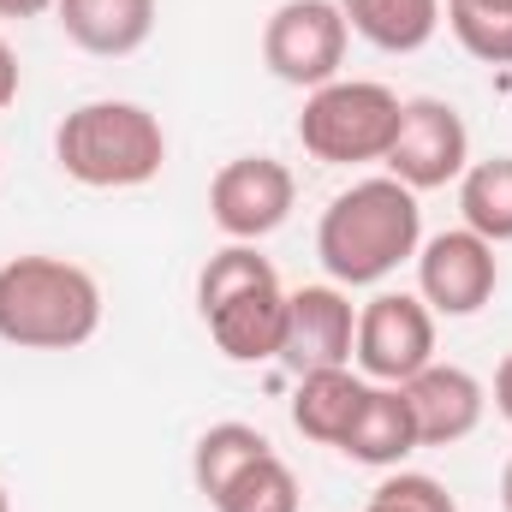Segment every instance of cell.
<instances>
[{"instance_id": "obj_1", "label": "cell", "mask_w": 512, "mask_h": 512, "mask_svg": "<svg viewBox=\"0 0 512 512\" xmlns=\"http://www.w3.org/2000/svg\"><path fill=\"white\" fill-rule=\"evenodd\" d=\"M423 245V209L417 191H405L399 179H358L340 197H328L322 221H316V256L328 268L334 286H382L399 262H411Z\"/></svg>"}, {"instance_id": "obj_2", "label": "cell", "mask_w": 512, "mask_h": 512, "mask_svg": "<svg viewBox=\"0 0 512 512\" xmlns=\"http://www.w3.org/2000/svg\"><path fill=\"white\" fill-rule=\"evenodd\" d=\"M102 328V286L84 262L66 256H12L0 262V340L18 352H72Z\"/></svg>"}, {"instance_id": "obj_3", "label": "cell", "mask_w": 512, "mask_h": 512, "mask_svg": "<svg viewBox=\"0 0 512 512\" xmlns=\"http://www.w3.org/2000/svg\"><path fill=\"white\" fill-rule=\"evenodd\" d=\"M197 310L227 364H274L286 334V286L256 245H227L197 274Z\"/></svg>"}, {"instance_id": "obj_4", "label": "cell", "mask_w": 512, "mask_h": 512, "mask_svg": "<svg viewBox=\"0 0 512 512\" xmlns=\"http://www.w3.org/2000/svg\"><path fill=\"white\" fill-rule=\"evenodd\" d=\"M54 161L72 185L90 191H137L167 167V131L143 102H84L54 126Z\"/></svg>"}, {"instance_id": "obj_5", "label": "cell", "mask_w": 512, "mask_h": 512, "mask_svg": "<svg viewBox=\"0 0 512 512\" xmlns=\"http://www.w3.org/2000/svg\"><path fill=\"white\" fill-rule=\"evenodd\" d=\"M399 114H405V102L387 84H376V78H334V84H322V90L304 96L298 143L322 167L387 161V149L399 137Z\"/></svg>"}, {"instance_id": "obj_6", "label": "cell", "mask_w": 512, "mask_h": 512, "mask_svg": "<svg viewBox=\"0 0 512 512\" xmlns=\"http://www.w3.org/2000/svg\"><path fill=\"white\" fill-rule=\"evenodd\" d=\"M346 18L334 0H280L262 24V66L292 90H322L346 66Z\"/></svg>"}, {"instance_id": "obj_7", "label": "cell", "mask_w": 512, "mask_h": 512, "mask_svg": "<svg viewBox=\"0 0 512 512\" xmlns=\"http://www.w3.org/2000/svg\"><path fill=\"white\" fill-rule=\"evenodd\" d=\"M352 364L364 382L405 387L423 364H435V310L417 292H376L358 310Z\"/></svg>"}, {"instance_id": "obj_8", "label": "cell", "mask_w": 512, "mask_h": 512, "mask_svg": "<svg viewBox=\"0 0 512 512\" xmlns=\"http://www.w3.org/2000/svg\"><path fill=\"white\" fill-rule=\"evenodd\" d=\"M298 203V179L274 155H233L209 179V221L227 233V245H256L286 227Z\"/></svg>"}, {"instance_id": "obj_9", "label": "cell", "mask_w": 512, "mask_h": 512, "mask_svg": "<svg viewBox=\"0 0 512 512\" xmlns=\"http://www.w3.org/2000/svg\"><path fill=\"white\" fill-rule=\"evenodd\" d=\"M382 167H387V179H399L405 191L459 185V173L471 167V131L459 120V108L441 102V96H411Z\"/></svg>"}, {"instance_id": "obj_10", "label": "cell", "mask_w": 512, "mask_h": 512, "mask_svg": "<svg viewBox=\"0 0 512 512\" xmlns=\"http://www.w3.org/2000/svg\"><path fill=\"white\" fill-rule=\"evenodd\" d=\"M495 286H501V256L471 227H447V233L417 245V298L435 316L465 322L495 298Z\"/></svg>"}, {"instance_id": "obj_11", "label": "cell", "mask_w": 512, "mask_h": 512, "mask_svg": "<svg viewBox=\"0 0 512 512\" xmlns=\"http://www.w3.org/2000/svg\"><path fill=\"white\" fill-rule=\"evenodd\" d=\"M352 340H358V310L346 298V286L322 280V286H298L286 292V334H280V358L292 376L310 370H346L352 364Z\"/></svg>"}, {"instance_id": "obj_12", "label": "cell", "mask_w": 512, "mask_h": 512, "mask_svg": "<svg viewBox=\"0 0 512 512\" xmlns=\"http://www.w3.org/2000/svg\"><path fill=\"white\" fill-rule=\"evenodd\" d=\"M405 405L417 423V447H453V441L477 435V423L489 411V387L459 364H423L405 382Z\"/></svg>"}, {"instance_id": "obj_13", "label": "cell", "mask_w": 512, "mask_h": 512, "mask_svg": "<svg viewBox=\"0 0 512 512\" xmlns=\"http://www.w3.org/2000/svg\"><path fill=\"white\" fill-rule=\"evenodd\" d=\"M54 18L66 42L96 60H126L155 36V0H60Z\"/></svg>"}, {"instance_id": "obj_14", "label": "cell", "mask_w": 512, "mask_h": 512, "mask_svg": "<svg viewBox=\"0 0 512 512\" xmlns=\"http://www.w3.org/2000/svg\"><path fill=\"white\" fill-rule=\"evenodd\" d=\"M340 453L358 459V465H370V471H399V465L417 453V423H411L405 387L370 382V399H364V411L352 417Z\"/></svg>"}, {"instance_id": "obj_15", "label": "cell", "mask_w": 512, "mask_h": 512, "mask_svg": "<svg viewBox=\"0 0 512 512\" xmlns=\"http://www.w3.org/2000/svg\"><path fill=\"white\" fill-rule=\"evenodd\" d=\"M370 399V382L346 364V370H310L298 376V393H292V429L316 447H340L352 417L364 411Z\"/></svg>"}, {"instance_id": "obj_16", "label": "cell", "mask_w": 512, "mask_h": 512, "mask_svg": "<svg viewBox=\"0 0 512 512\" xmlns=\"http://www.w3.org/2000/svg\"><path fill=\"white\" fill-rule=\"evenodd\" d=\"M346 30L382 54H417L441 30V0H334Z\"/></svg>"}, {"instance_id": "obj_17", "label": "cell", "mask_w": 512, "mask_h": 512, "mask_svg": "<svg viewBox=\"0 0 512 512\" xmlns=\"http://www.w3.org/2000/svg\"><path fill=\"white\" fill-rule=\"evenodd\" d=\"M459 215L477 239H489L495 251L512 245V155L471 161L459 173Z\"/></svg>"}, {"instance_id": "obj_18", "label": "cell", "mask_w": 512, "mask_h": 512, "mask_svg": "<svg viewBox=\"0 0 512 512\" xmlns=\"http://www.w3.org/2000/svg\"><path fill=\"white\" fill-rule=\"evenodd\" d=\"M262 453H274L268 447V435L256 429V423H209L203 435H197V447H191V483H197V495L203 501H215L245 465H256Z\"/></svg>"}, {"instance_id": "obj_19", "label": "cell", "mask_w": 512, "mask_h": 512, "mask_svg": "<svg viewBox=\"0 0 512 512\" xmlns=\"http://www.w3.org/2000/svg\"><path fill=\"white\" fill-rule=\"evenodd\" d=\"M447 30L483 66H512V0H441Z\"/></svg>"}, {"instance_id": "obj_20", "label": "cell", "mask_w": 512, "mask_h": 512, "mask_svg": "<svg viewBox=\"0 0 512 512\" xmlns=\"http://www.w3.org/2000/svg\"><path fill=\"white\" fill-rule=\"evenodd\" d=\"M209 507L215 512H298V477H292V465L280 453H262Z\"/></svg>"}, {"instance_id": "obj_21", "label": "cell", "mask_w": 512, "mask_h": 512, "mask_svg": "<svg viewBox=\"0 0 512 512\" xmlns=\"http://www.w3.org/2000/svg\"><path fill=\"white\" fill-rule=\"evenodd\" d=\"M364 512H459V501L423 471H387L376 495L364 501Z\"/></svg>"}, {"instance_id": "obj_22", "label": "cell", "mask_w": 512, "mask_h": 512, "mask_svg": "<svg viewBox=\"0 0 512 512\" xmlns=\"http://www.w3.org/2000/svg\"><path fill=\"white\" fill-rule=\"evenodd\" d=\"M18 84H24V78H18V54H12V42L0 36V114L18 102Z\"/></svg>"}, {"instance_id": "obj_23", "label": "cell", "mask_w": 512, "mask_h": 512, "mask_svg": "<svg viewBox=\"0 0 512 512\" xmlns=\"http://www.w3.org/2000/svg\"><path fill=\"white\" fill-rule=\"evenodd\" d=\"M495 411L512 423V352L501 358V370H495Z\"/></svg>"}, {"instance_id": "obj_24", "label": "cell", "mask_w": 512, "mask_h": 512, "mask_svg": "<svg viewBox=\"0 0 512 512\" xmlns=\"http://www.w3.org/2000/svg\"><path fill=\"white\" fill-rule=\"evenodd\" d=\"M60 0H0V18H42V12H54Z\"/></svg>"}, {"instance_id": "obj_25", "label": "cell", "mask_w": 512, "mask_h": 512, "mask_svg": "<svg viewBox=\"0 0 512 512\" xmlns=\"http://www.w3.org/2000/svg\"><path fill=\"white\" fill-rule=\"evenodd\" d=\"M501 507L512 512V459H507V471H501Z\"/></svg>"}, {"instance_id": "obj_26", "label": "cell", "mask_w": 512, "mask_h": 512, "mask_svg": "<svg viewBox=\"0 0 512 512\" xmlns=\"http://www.w3.org/2000/svg\"><path fill=\"white\" fill-rule=\"evenodd\" d=\"M0 512H12V501H6V489H0Z\"/></svg>"}]
</instances>
